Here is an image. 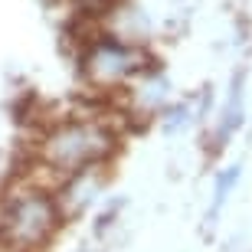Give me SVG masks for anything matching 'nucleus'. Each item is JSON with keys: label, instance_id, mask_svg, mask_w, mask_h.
<instances>
[{"label": "nucleus", "instance_id": "f03ea898", "mask_svg": "<svg viewBox=\"0 0 252 252\" xmlns=\"http://www.w3.org/2000/svg\"><path fill=\"white\" fill-rule=\"evenodd\" d=\"M69 223L53 184L23 170L0 196V246L7 252H46Z\"/></svg>", "mask_w": 252, "mask_h": 252}, {"label": "nucleus", "instance_id": "39448f33", "mask_svg": "<svg viewBox=\"0 0 252 252\" xmlns=\"http://www.w3.org/2000/svg\"><path fill=\"white\" fill-rule=\"evenodd\" d=\"M243 95H246V75L236 72L233 82H229V95H226V105L223 112H220V125H216V148H226V141L233 138L236 131H239V125H243L246 118V108H243Z\"/></svg>", "mask_w": 252, "mask_h": 252}, {"label": "nucleus", "instance_id": "423d86ee", "mask_svg": "<svg viewBox=\"0 0 252 252\" xmlns=\"http://www.w3.org/2000/svg\"><path fill=\"white\" fill-rule=\"evenodd\" d=\"M239 177H243V167L239 164H233V167H226L220 177H216V187H213V206H210V220H213L216 213H220V206L229 200V193H233V187L239 184Z\"/></svg>", "mask_w": 252, "mask_h": 252}, {"label": "nucleus", "instance_id": "1a4fd4ad", "mask_svg": "<svg viewBox=\"0 0 252 252\" xmlns=\"http://www.w3.org/2000/svg\"><path fill=\"white\" fill-rule=\"evenodd\" d=\"M85 252H92V249H85Z\"/></svg>", "mask_w": 252, "mask_h": 252}, {"label": "nucleus", "instance_id": "f257e3e1", "mask_svg": "<svg viewBox=\"0 0 252 252\" xmlns=\"http://www.w3.org/2000/svg\"><path fill=\"white\" fill-rule=\"evenodd\" d=\"M122 141V128L112 122V115L82 112L53 118L36 134L33 174L56 187V180L65 174H75L85 167H108L118 158Z\"/></svg>", "mask_w": 252, "mask_h": 252}, {"label": "nucleus", "instance_id": "0eeeda50", "mask_svg": "<svg viewBox=\"0 0 252 252\" xmlns=\"http://www.w3.org/2000/svg\"><path fill=\"white\" fill-rule=\"evenodd\" d=\"M158 115H160V122H164L167 131H180L184 125H187V118H190V105L187 102H174V105L167 102Z\"/></svg>", "mask_w": 252, "mask_h": 252}, {"label": "nucleus", "instance_id": "6e6552de", "mask_svg": "<svg viewBox=\"0 0 252 252\" xmlns=\"http://www.w3.org/2000/svg\"><path fill=\"white\" fill-rule=\"evenodd\" d=\"M118 210H122V203H112L102 216H98V220H95V236H105L108 229H112L115 220H118Z\"/></svg>", "mask_w": 252, "mask_h": 252}, {"label": "nucleus", "instance_id": "20e7f679", "mask_svg": "<svg viewBox=\"0 0 252 252\" xmlns=\"http://www.w3.org/2000/svg\"><path fill=\"white\" fill-rule=\"evenodd\" d=\"M105 184H108V167H85V170H75V174L59 177L53 190H56V200L63 206L65 220L82 216L95 203V196L105 190Z\"/></svg>", "mask_w": 252, "mask_h": 252}, {"label": "nucleus", "instance_id": "7ed1b4c3", "mask_svg": "<svg viewBox=\"0 0 252 252\" xmlns=\"http://www.w3.org/2000/svg\"><path fill=\"white\" fill-rule=\"evenodd\" d=\"M75 63H79V72L89 89H95L102 98H115L134 79L158 69L160 59L154 56L148 43H131V39L102 30L75 53Z\"/></svg>", "mask_w": 252, "mask_h": 252}]
</instances>
